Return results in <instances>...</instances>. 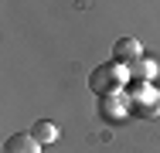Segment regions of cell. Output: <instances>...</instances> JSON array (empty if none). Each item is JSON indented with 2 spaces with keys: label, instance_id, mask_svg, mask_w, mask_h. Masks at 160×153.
<instances>
[{
  "label": "cell",
  "instance_id": "cell-7",
  "mask_svg": "<svg viewBox=\"0 0 160 153\" xmlns=\"http://www.w3.org/2000/svg\"><path fill=\"white\" fill-rule=\"evenodd\" d=\"M31 136L41 143V146H48V143H58V126L55 122H48V119H38L31 126Z\"/></svg>",
  "mask_w": 160,
  "mask_h": 153
},
{
  "label": "cell",
  "instance_id": "cell-6",
  "mask_svg": "<svg viewBox=\"0 0 160 153\" xmlns=\"http://www.w3.org/2000/svg\"><path fill=\"white\" fill-rule=\"evenodd\" d=\"M3 153H41V143L34 140L31 133H14V136H7Z\"/></svg>",
  "mask_w": 160,
  "mask_h": 153
},
{
  "label": "cell",
  "instance_id": "cell-5",
  "mask_svg": "<svg viewBox=\"0 0 160 153\" xmlns=\"http://www.w3.org/2000/svg\"><path fill=\"white\" fill-rule=\"evenodd\" d=\"M157 58H150V55H143L140 61H133V65H126V72H129V78L133 82H153L157 78Z\"/></svg>",
  "mask_w": 160,
  "mask_h": 153
},
{
  "label": "cell",
  "instance_id": "cell-2",
  "mask_svg": "<svg viewBox=\"0 0 160 153\" xmlns=\"http://www.w3.org/2000/svg\"><path fill=\"white\" fill-rule=\"evenodd\" d=\"M126 82H129V72H126V65H119V61H106V65L92 68V75H89V89L96 92L99 99L123 92Z\"/></svg>",
  "mask_w": 160,
  "mask_h": 153
},
{
  "label": "cell",
  "instance_id": "cell-3",
  "mask_svg": "<svg viewBox=\"0 0 160 153\" xmlns=\"http://www.w3.org/2000/svg\"><path fill=\"white\" fill-rule=\"evenodd\" d=\"M129 99L123 95V92H116V95H102L99 99V116L106 122H126L129 119Z\"/></svg>",
  "mask_w": 160,
  "mask_h": 153
},
{
  "label": "cell",
  "instance_id": "cell-4",
  "mask_svg": "<svg viewBox=\"0 0 160 153\" xmlns=\"http://www.w3.org/2000/svg\"><path fill=\"white\" fill-rule=\"evenodd\" d=\"M143 58V44L136 41V37H119L116 44H112V61H119V65H133V61Z\"/></svg>",
  "mask_w": 160,
  "mask_h": 153
},
{
  "label": "cell",
  "instance_id": "cell-1",
  "mask_svg": "<svg viewBox=\"0 0 160 153\" xmlns=\"http://www.w3.org/2000/svg\"><path fill=\"white\" fill-rule=\"evenodd\" d=\"M123 95L129 99L133 116H143V119H157L160 116V89H153V82H133L129 78Z\"/></svg>",
  "mask_w": 160,
  "mask_h": 153
}]
</instances>
